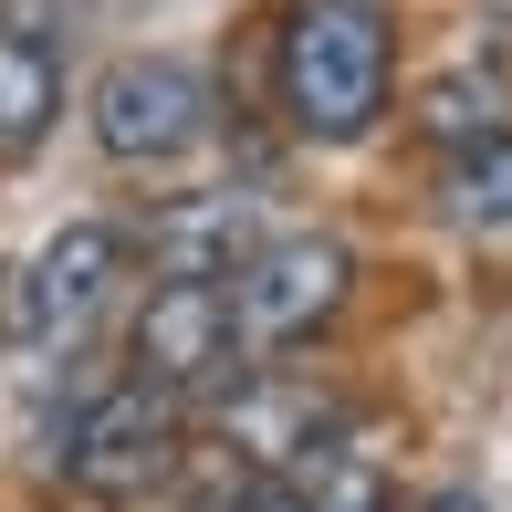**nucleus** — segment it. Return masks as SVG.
<instances>
[{"label": "nucleus", "mask_w": 512, "mask_h": 512, "mask_svg": "<svg viewBox=\"0 0 512 512\" xmlns=\"http://www.w3.org/2000/svg\"><path fill=\"white\" fill-rule=\"evenodd\" d=\"M387 11L377 0H304L283 21V115L314 147H356L387 115Z\"/></svg>", "instance_id": "nucleus-1"}, {"label": "nucleus", "mask_w": 512, "mask_h": 512, "mask_svg": "<svg viewBox=\"0 0 512 512\" xmlns=\"http://www.w3.org/2000/svg\"><path fill=\"white\" fill-rule=\"evenodd\" d=\"M126 356H136V387H157V398H241L251 387L230 283H147Z\"/></svg>", "instance_id": "nucleus-2"}, {"label": "nucleus", "mask_w": 512, "mask_h": 512, "mask_svg": "<svg viewBox=\"0 0 512 512\" xmlns=\"http://www.w3.org/2000/svg\"><path fill=\"white\" fill-rule=\"evenodd\" d=\"M178 460H189V439H178V398H157V387H105V398H84V418L63 429V481H74L84 502H147L178 481Z\"/></svg>", "instance_id": "nucleus-3"}, {"label": "nucleus", "mask_w": 512, "mask_h": 512, "mask_svg": "<svg viewBox=\"0 0 512 512\" xmlns=\"http://www.w3.org/2000/svg\"><path fill=\"white\" fill-rule=\"evenodd\" d=\"M209 115H220V95H209L199 63L126 53V63H105V84H95V147L115 168H168V157H189L209 136Z\"/></svg>", "instance_id": "nucleus-4"}, {"label": "nucleus", "mask_w": 512, "mask_h": 512, "mask_svg": "<svg viewBox=\"0 0 512 512\" xmlns=\"http://www.w3.org/2000/svg\"><path fill=\"white\" fill-rule=\"evenodd\" d=\"M345 293H356V251H345L335 230H283V241H262L230 272L241 345H304L314 324L345 314Z\"/></svg>", "instance_id": "nucleus-5"}, {"label": "nucleus", "mask_w": 512, "mask_h": 512, "mask_svg": "<svg viewBox=\"0 0 512 512\" xmlns=\"http://www.w3.org/2000/svg\"><path fill=\"white\" fill-rule=\"evenodd\" d=\"M115 283H126V230L74 220L63 241H42L32 272L11 283V324H21V335H42V345H63V335H84V324L105 314Z\"/></svg>", "instance_id": "nucleus-6"}, {"label": "nucleus", "mask_w": 512, "mask_h": 512, "mask_svg": "<svg viewBox=\"0 0 512 512\" xmlns=\"http://www.w3.org/2000/svg\"><path fill=\"white\" fill-rule=\"evenodd\" d=\"M251 199H178L147 220V272L157 283H230L251 262Z\"/></svg>", "instance_id": "nucleus-7"}, {"label": "nucleus", "mask_w": 512, "mask_h": 512, "mask_svg": "<svg viewBox=\"0 0 512 512\" xmlns=\"http://www.w3.org/2000/svg\"><path fill=\"white\" fill-rule=\"evenodd\" d=\"M63 115V63L42 32H0V168H21V157L53 136Z\"/></svg>", "instance_id": "nucleus-8"}, {"label": "nucleus", "mask_w": 512, "mask_h": 512, "mask_svg": "<svg viewBox=\"0 0 512 512\" xmlns=\"http://www.w3.org/2000/svg\"><path fill=\"white\" fill-rule=\"evenodd\" d=\"M439 199H450V220H471V230H512V126L481 136V147H450Z\"/></svg>", "instance_id": "nucleus-9"}, {"label": "nucleus", "mask_w": 512, "mask_h": 512, "mask_svg": "<svg viewBox=\"0 0 512 512\" xmlns=\"http://www.w3.org/2000/svg\"><path fill=\"white\" fill-rule=\"evenodd\" d=\"M418 126H429L439 147H481V136H502V84L492 74H439L429 105H418Z\"/></svg>", "instance_id": "nucleus-10"}, {"label": "nucleus", "mask_w": 512, "mask_h": 512, "mask_svg": "<svg viewBox=\"0 0 512 512\" xmlns=\"http://www.w3.org/2000/svg\"><path fill=\"white\" fill-rule=\"evenodd\" d=\"M304 512H398V481L377 460H335V471L304 492Z\"/></svg>", "instance_id": "nucleus-11"}, {"label": "nucleus", "mask_w": 512, "mask_h": 512, "mask_svg": "<svg viewBox=\"0 0 512 512\" xmlns=\"http://www.w3.org/2000/svg\"><path fill=\"white\" fill-rule=\"evenodd\" d=\"M418 512H492V502H481L471 481H450V492H429V502H418Z\"/></svg>", "instance_id": "nucleus-12"}]
</instances>
